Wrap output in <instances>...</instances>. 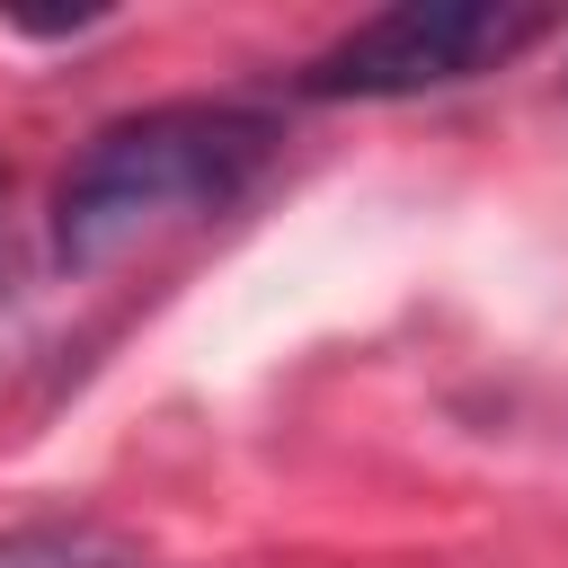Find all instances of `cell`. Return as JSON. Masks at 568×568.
Segmentation results:
<instances>
[{"label":"cell","instance_id":"obj_3","mask_svg":"<svg viewBox=\"0 0 568 568\" xmlns=\"http://www.w3.org/2000/svg\"><path fill=\"white\" fill-rule=\"evenodd\" d=\"M0 568H151V559L124 532H106V524L44 515V524H9L0 532Z\"/></svg>","mask_w":568,"mask_h":568},{"label":"cell","instance_id":"obj_1","mask_svg":"<svg viewBox=\"0 0 568 568\" xmlns=\"http://www.w3.org/2000/svg\"><path fill=\"white\" fill-rule=\"evenodd\" d=\"M275 142H284L275 115L231 106V98H178V106L98 124L89 151L53 186V257L98 266V257L133 248L142 231L240 204L257 186V169L275 160Z\"/></svg>","mask_w":568,"mask_h":568},{"label":"cell","instance_id":"obj_2","mask_svg":"<svg viewBox=\"0 0 568 568\" xmlns=\"http://www.w3.org/2000/svg\"><path fill=\"white\" fill-rule=\"evenodd\" d=\"M541 9H488V0H399L382 18H355L302 62V98H426L462 89L479 71H506L524 44H541Z\"/></svg>","mask_w":568,"mask_h":568}]
</instances>
